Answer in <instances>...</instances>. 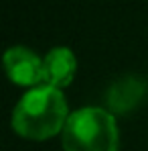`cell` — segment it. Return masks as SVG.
<instances>
[{"mask_svg": "<svg viewBox=\"0 0 148 151\" xmlns=\"http://www.w3.org/2000/svg\"><path fill=\"white\" fill-rule=\"evenodd\" d=\"M69 114L61 90L39 86L26 92L12 112V129L33 141H43L65 129Z\"/></svg>", "mask_w": 148, "mask_h": 151, "instance_id": "6da1fadb", "label": "cell"}, {"mask_svg": "<svg viewBox=\"0 0 148 151\" xmlns=\"http://www.w3.org/2000/svg\"><path fill=\"white\" fill-rule=\"evenodd\" d=\"M65 151H118V125L110 110L81 108L63 129Z\"/></svg>", "mask_w": 148, "mask_h": 151, "instance_id": "7a4b0ae2", "label": "cell"}, {"mask_svg": "<svg viewBox=\"0 0 148 151\" xmlns=\"http://www.w3.org/2000/svg\"><path fill=\"white\" fill-rule=\"evenodd\" d=\"M4 70L18 86L39 88L43 84V59L26 47H10L4 53Z\"/></svg>", "mask_w": 148, "mask_h": 151, "instance_id": "3957f363", "label": "cell"}, {"mask_svg": "<svg viewBox=\"0 0 148 151\" xmlns=\"http://www.w3.org/2000/svg\"><path fill=\"white\" fill-rule=\"evenodd\" d=\"M146 82L138 76H126L122 80L114 82L108 92H106V104L110 108V112L124 114L134 110L142 98L146 96Z\"/></svg>", "mask_w": 148, "mask_h": 151, "instance_id": "277c9868", "label": "cell"}, {"mask_svg": "<svg viewBox=\"0 0 148 151\" xmlns=\"http://www.w3.org/2000/svg\"><path fill=\"white\" fill-rule=\"evenodd\" d=\"M77 72V61L71 49L55 47L43 57V86L51 88H65L71 84Z\"/></svg>", "mask_w": 148, "mask_h": 151, "instance_id": "5b68a950", "label": "cell"}]
</instances>
